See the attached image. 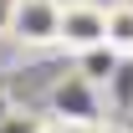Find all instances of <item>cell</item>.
<instances>
[{"label": "cell", "instance_id": "cell-1", "mask_svg": "<svg viewBox=\"0 0 133 133\" xmlns=\"http://www.w3.org/2000/svg\"><path fill=\"white\" fill-rule=\"evenodd\" d=\"M56 26H62V0H10L5 10V31L21 46H56Z\"/></svg>", "mask_w": 133, "mask_h": 133}, {"label": "cell", "instance_id": "cell-2", "mask_svg": "<svg viewBox=\"0 0 133 133\" xmlns=\"http://www.w3.org/2000/svg\"><path fill=\"white\" fill-rule=\"evenodd\" d=\"M108 41V5L97 0H62V26H56V46H66L72 56L87 46Z\"/></svg>", "mask_w": 133, "mask_h": 133}, {"label": "cell", "instance_id": "cell-3", "mask_svg": "<svg viewBox=\"0 0 133 133\" xmlns=\"http://www.w3.org/2000/svg\"><path fill=\"white\" fill-rule=\"evenodd\" d=\"M51 108L62 118H72V123H82L87 133L97 128V118H102V87L82 82V77H66L56 92H51Z\"/></svg>", "mask_w": 133, "mask_h": 133}, {"label": "cell", "instance_id": "cell-4", "mask_svg": "<svg viewBox=\"0 0 133 133\" xmlns=\"http://www.w3.org/2000/svg\"><path fill=\"white\" fill-rule=\"evenodd\" d=\"M118 66H123V56H118L108 41H102V46H87V51H77V77H82V82H92V87H108Z\"/></svg>", "mask_w": 133, "mask_h": 133}, {"label": "cell", "instance_id": "cell-5", "mask_svg": "<svg viewBox=\"0 0 133 133\" xmlns=\"http://www.w3.org/2000/svg\"><path fill=\"white\" fill-rule=\"evenodd\" d=\"M108 46L118 56H133V0L108 5Z\"/></svg>", "mask_w": 133, "mask_h": 133}, {"label": "cell", "instance_id": "cell-6", "mask_svg": "<svg viewBox=\"0 0 133 133\" xmlns=\"http://www.w3.org/2000/svg\"><path fill=\"white\" fill-rule=\"evenodd\" d=\"M92 133H102V128H92Z\"/></svg>", "mask_w": 133, "mask_h": 133}]
</instances>
